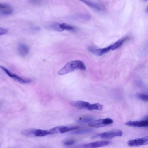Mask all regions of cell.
<instances>
[{
	"label": "cell",
	"mask_w": 148,
	"mask_h": 148,
	"mask_svg": "<svg viewBox=\"0 0 148 148\" xmlns=\"http://www.w3.org/2000/svg\"><path fill=\"white\" fill-rule=\"evenodd\" d=\"M143 0L145 1H147V0Z\"/></svg>",
	"instance_id": "484cf974"
},
{
	"label": "cell",
	"mask_w": 148,
	"mask_h": 148,
	"mask_svg": "<svg viewBox=\"0 0 148 148\" xmlns=\"http://www.w3.org/2000/svg\"><path fill=\"white\" fill-rule=\"evenodd\" d=\"M60 27L62 31L66 30L68 31H73L74 28L72 26L65 23L60 24Z\"/></svg>",
	"instance_id": "d6986e66"
},
{
	"label": "cell",
	"mask_w": 148,
	"mask_h": 148,
	"mask_svg": "<svg viewBox=\"0 0 148 148\" xmlns=\"http://www.w3.org/2000/svg\"><path fill=\"white\" fill-rule=\"evenodd\" d=\"M17 50L18 54L23 56H26L29 52V49L28 46L23 43H20L18 45Z\"/></svg>",
	"instance_id": "7c38bea8"
},
{
	"label": "cell",
	"mask_w": 148,
	"mask_h": 148,
	"mask_svg": "<svg viewBox=\"0 0 148 148\" xmlns=\"http://www.w3.org/2000/svg\"><path fill=\"white\" fill-rule=\"evenodd\" d=\"M94 118L91 116H86L80 118L77 121L78 123H89L93 121Z\"/></svg>",
	"instance_id": "9a60e30c"
},
{
	"label": "cell",
	"mask_w": 148,
	"mask_h": 148,
	"mask_svg": "<svg viewBox=\"0 0 148 148\" xmlns=\"http://www.w3.org/2000/svg\"><path fill=\"white\" fill-rule=\"evenodd\" d=\"M86 67L83 62L79 60H73L66 63L58 72L59 75H63L72 72L75 69L86 70Z\"/></svg>",
	"instance_id": "6da1fadb"
},
{
	"label": "cell",
	"mask_w": 148,
	"mask_h": 148,
	"mask_svg": "<svg viewBox=\"0 0 148 148\" xmlns=\"http://www.w3.org/2000/svg\"><path fill=\"white\" fill-rule=\"evenodd\" d=\"M1 13L4 15H10L13 12V10L11 7L6 4H3L1 9L0 10Z\"/></svg>",
	"instance_id": "5bb4252c"
},
{
	"label": "cell",
	"mask_w": 148,
	"mask_h": 148,
	"mask_svg": "<svg viewBox=\"0 0 148 148\" xmlns=\"http://www.w3.org/2000/svg\"><path fill=\"white\" fill-rule=\"evenodd\" d=\"M125 124L130 127H147L148 126V119L141 120L128 121L125 123Z\"/></svg>",
	"instance_id": "9c48e42d"
},
{
	"label": "cell",
	"mask_w": 148,
	"mask_h": 148,
	"mask_svg": "<svg viewBox=\"0 0 148 148\" xmlns=\"http://www.w3.org/2000/svg\"><path fill=\"white\" fill-rule=\"evenodd\" d=\"M8 30L5 29L0 27V35H2L6 34Z\"/></svg>",
	"instance_id": "603a6c76"
},
{
	"label": "cell",
	"mask_w": 148,
	"mask_h": 148,
	"mask_svg": "<svg viewBox=\"0 0 148 148\" xmlns=\"http://www.w3.org/2000/svg\"><path fill=\"white\" fill-rule=\"evenodd\" d=\"M110 143V142L108 141H99L84 144L82 145L81 146L84 148H97L106 146Z\"/></svg>",
	"instance_id": "30bf717a"
},
{
	"label": "cell",
	"mask_w": 148,
	"mask_h": 148,
	"mask_svg": "<svg viewBox=\"0 0 148 148\" xmlns=\"http://www.w3.org/2000/svg\"><path fill=\"white\" fill-rule=\"evenodd\" d=\"M3 5V3H0V10L2 6Z\"/></svg>",
	"instance_id": "d4e9b609"
},
{
	"label": "cell",
	"mask_w": 148,
	"mask_h": 148,
	"mask_svg": "<svg viewBox=\"0 0 148 148\" xmlns=\"http://www.w3.org/2000/svg\"><path fill=\"white\" fill-rule=\"evenodd\" d=\"M23 135L28 137H42L51 134L49 130L30 128L21 132Z\"/></svg>",
	"instance_id": "7a4b0ae2"
},
{
	"label": "cell",
	"mask_w": 148,
	"mask_h": 148,
	"mask_svg": "<svg viewBox=\"0 0 148 148\" xmlns=\"http://www.w3.org/2000/svg\"><path fill=\"white\" fill-rule=\"evenodd\" d=\"M113 122V121L112 119L109 118H106L93 120L88 123V125L90 127L99 128L112 124Z\"/></svg>",
	"instance_id": "277c9868"
},
{
	"label": "cell",
	"mask_w": 148,
	"mask_h": 148,
	"mask_svg": "<svg viewBox=\"0 0 148 148\" xmlns=\"http://www.w3.org/2000/svg\"><path fill=\"white\" fill-rule=\"evenodd\" d=\"M46 27L48 28L56 31H62L60 27V24L57 23H52L47 24Z\"/></svg>",
	"instance_id": "e0dca14e"
},
{
	"label": "cell",
	"mask_w": 148,
	"mask_h": 148,
	"mask_svg": "<svg viewBox=\"0 0 148 148\" xmlns=\"http://www.w3.org/2000/svg\"><path fill=\"white\" fill-rule=\"evenodd\" d=\"M94 130L92 129H86L77 130L71 133V134H84L93 132Z\"/></svg>",
	"instance_id": "2e32d148"
},
{
	"label": "cell",
	"mask_w": 148,
	"mask_h": 148,
	"mask_svg": "<svg viewBox=\"0 0 148 148\" xmlns=\"http://www.w3.org/2000/svg\"><path fill=\"white\" fill-rule=\"evenodd\" d=\"M75 141L73 140H66L64 142V144L65 145L69 146L74 144Z\"/></svg>",
	"instance_id": "44dd1931"
},
{
	"label": "cell",
	"mask_w": 148,
	"mask_h": 148,
	"mask_svg": "<svg viewBox=\"0 0 148 148\" xmlns=\"http://www.w3.org/2000/svg\"><path fill=\"white\" fill-rule=\"evenodd\" d=\"M86 5L95 9L101 11L104 8V6L101 2L91 0H79Z\"/></svg>",
	"instance_id": "52a82bcc"
},
{
	"label": "cell",
	"mask_w": 148,
	"mask_h": 148,
	"mask_svg": "<svg viewBox=\"0 0 148 148\" xmlns=\"http://www.w3.org/2000/svg\"><path fill=\"white\" fill-rule=\"evenodd\" d=\"M129 38L128 36H126L120 39L113 44L110 45L111 50H114L119 47L124 42L127 40Z\"/></svg>",
	"instance_id": "4fadbf2b"
},
{
	"label": "cell",
	"mask_w": 148,
	"mask_h": 148,
	"mask_svg": "<svg viewBox=\"0 0 148 148\" xmlns=\"http://www.w3.org/2000/svg\"><path fill=\"white\" fill-rule=\"evenodd\" d=\"M70 105L79 109H87L90 104L89 102L82 101H73L70 102Z\"/></svg>",
	"instance_id": "8fae6325"
},
{
	"label": "cell",
	"mask_w": 148,
	"mask_h": 148,
	"mask_svg": "<svg viewBox=\"0 0 148 148\" xmlns=\"http://www.w3.org/2000/svg\"><path fill=\"white\" fill-rule=\"evenodd\" d=\"M0 68L3 70L9 77L13 78L21 83H28L30 82L31 81L29 79L23 78L16 74L12 73L7 69L2 66L0 65Z\"/></svg>",
	"instance_id": "8992f818"
},
{
	"label": "cell",
	"mask_w": 148,
	"mask_h": 148,
	"mask_svg": "<svg viewBox=\"0 0 148 148\" xmlns=\"http://www.w3.org/2000/svg\"><path fill=\"white\" fill-rule=\"evenodd\" d=\"M31 29L34 31H39L40 29V27L37 26H34L31 28Z\"/></svg>",
	"instance_id": "cb8c5ba5"
},
{
	"label": "cell",
	"mask_w": 148,
	"mask_h": 148,
	"mask_svg": "<svg viewBox=\"0 0 148 148\" xmlns=\"http://www.w3.org/2000/svg\"><path fill=\"white\" fill-rule=\"evenodd\" d=\"M148 143V136L140 138L131 140L127 142L128 145L130 146H138L146 145Z\"/></svg>",
	"instance_id": "ba28073f"
},
{
	"label": "cell",
	"mask_w": 148,
	"mask_h": 148,
	"mask_svg": "<svg viewBox=\"0 0 148 148\" xmlns=\"http://www.w3.org/2000/svg\"><path fill=\"white\" fill-rule=\"evenodd\" d=\"M137 96L140 99L145 101H147L148 100V96L147 94L139 93L137 94Z\"/></svg>",
	"instance_id": "ffe728a7"
},
{
	"label": "cell",
	"mask_w": 148,
	"mask_h": 148,
	"mask_svg": "<svg viewBox=\"0 0 148 148\" xmlns=\"http://www.w3.org/2000/svg\"><path fill=\"white\" fill-rule=\"evenodd\" d=\"M103 107L102 105L99 103L90 104L87 109L89 110H101L102 109Z\"/></svg>",
	"instance_id": "ac0fdd59"
},
{
	"label": "cell",
	"mask_w": 148,
	"mask_h": 148,
	"mask_svg": "<svg viewBox=\"0 0 148 148\" xmlns=\"http://www.w3.org/2000/svg\"><path fill=\"white\" fill-rule=\"evenodd\" d=\"M122 132L120 130H112L106 132L98 133L93 136L92 138H100L104 139H110L115 137L121 136Z\"/></svg>",
	"instance_id": "3957f363"
},
{
	"label": "cell",
	"mask_w": 148,
	"mask_h": 148,
	"mask_svg": "<svg viewBox=\"0 0 148 148\" xmlns=\"http://www.w3.org/2000/svg\"><path fill=\"white\" fill-rule=\"evenodd\" d=\"M79 128V127L77 126L67 127L62 126L54 127L49 130L51 134L63 133L69 131L78 129Z\"/></svg>",
	"instance_id": "5b68a950"
},
{
	"label": "cell",
	"mask_w": 148,
	"mask_h": 148,
	"mask_svg": "<svg viewBox=\"0 0 148 148\" xmlns=\"http://www.w3.org/2000/svg\"><path fill=\"white\" fill-rule=\"evenodd\" d=\"M31 3L36 5L40 4L42 2V0H29Z\"/></svg>",
	"instance_id": "7402d4cb"
}]
</instances>
